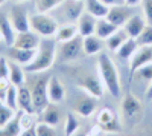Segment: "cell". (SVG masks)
Wrapping results in <instances>:
<instances>
[{"label":"cell","instance_id":"obj_16","mask_svg":"<svg viewBox=\"0 0 152 136\" xmlns=\"http://www.w3.org/2000/svg\"><path fill=\"white\" fill-rule=\"evenodd\" d=\"M8 54H9L11 60H14L15 63H18V64H21L24 67V66H28L31 61L35 58L37 49H18V47L11 46Z\"/></svg>","mask_w":152,"mask_h":136},{"label":"cell","instance_id":"obj_14","mask_svg":"<svg viewBox=\"0 0 152 136\" xmlns=\"http://www.w3.org/2000/svg\"><path fill=\"white\" fill-rule=\"evenodd\" d=\"M47 96L49 101L58 104L66 98V87L58 77H50L47 81Z\"/></svg>","mask_w":152,"mask_h":136},{"label":"cell","instance_id":"obj_22","mask_svg":"<svg viewBox=\"0 0 152 136\" xmlns=\"http://www.w3.org/2000/svg\"><path fill=\"white\" fill-rule=\"evenodd\" d=\"M41 121L46 122V124H49V126H53V127H56L59 124L61 112H59V109L56 107V104L49 103V106L41 112Z\"/></svg>","mask_w":152,"mask_h":136},{"label":"cell","instance_id":"obj_20","mask_svg":"<svg viewBox=\"0 0 152 136\" xmlns=\"http://www.w3.org/2000/svg\"><path fill=\"white\" fill-rule=\"evenodd\" d=\"M0 31L3 34V41L8 47H11L15 41V37H17V31L14 29L12 23L9 21L8 16H2L0 17Z\"/></svg>","mask_w":152,"mask_h":136},{"label":"cell","instance_id":"obj_27","mask_svg":"<svg viewBox=\"0 0 152 136\" xmlns=\"http://www.w3.org/2000/svg\"><path fill=\"white\" fill-rule=\"evenodd\" d=\"M119 28L116 24H113L111 21H108L107 18H97V24H96V35L102 40H107L108 37H111Z\"/></svg>","mask_w":152,"mask_h":136},{"label":"cell","instance_id":"obj_33","mask_svg":"<svg viewBox=\"0 0 152 136\" xmlns=\"http://www.w3.org/2000/svg\"><path fill=\"white\" fill-rule=\"evenodd\" d=\"M78 130H79V121H78V118H76V115H73L72 112L67 113V116H66V129H64L66 136H73Z\"/></svg>","mask_w":152,"mask_h":136},{"label":"cell","instance_id":"obj_21","mask_svg":"<svg viewBox=\"0 0 152 136\" xmlns=\"http://www.w3.org/2000/svg\"><path fill=\"white\" fill-rule=\"evenodd\" d=\"M76 35H79L78 26L75 23H66V24H62V26L58 28V31L55 34V40H56V43H64V41L75 38Z\"/></svg>","mask_w":152,"mask_h":136},{"label":"cell","instance_id":"obj_9","mask_svg":"<svg viewBox=\"0 0 152 136\" xmlns=\"http://www.w3.org/2000/svg\"><path fill=\"white\" fill-rule=\"evenodd\" d=\"M79 87L88 95V96H93L96 100L102 98L104 90H105V86L100 80L99 75H87L84 78L79 80Z\"/></svg>","mask_w":152,"mask_h":136},{"label":"cell","instance_id":"obj_38","mask_svg":"<svg viewBox=\"0 0 152 136\" xmlns=\"http://www.w3.org/2000/svg\"><path fill=\"white\" fill-rule=\"evenodd\" d=\"M0 80H9V60L0 57Z\"/></svg>","mask_w":152,"mask_h":136},{"label":"cell","instance_id":"obj_12","mask_svg":"<svg viewBox=\"0 0 152 136\" xmlns=\"http://www.w3.org/2000/svg\"><path fill=\"white\" fill-rule=\"evenodd\" d=\"M134 14L131 11V6L128 5H119V6H111L108 14H107V20L111 21L113 24H116L117 28H123L125 23L129 20V17Z\"/></svg>","mask_w":152,"mask_h":136},{"label":"cell","instance_id":"obj_42","mask_svg":"<svg viewBox=\"0 0 152 136\" xmlns=\"http://www.w3.org/2000/svg\"><path fill=\"white\" fill-rule=\"evenodd\" d=\"M146 96H148V98H152V81L149 83L148 89H146Z\"/></svg>","mask_w":152,"mask_h":136},{"label":"cell","instance_id":"obj_19","mask_svg":"<svg viewBox=\"0 0 152 136\" xmlns=\"http://www.w3.org/2000/svg\"><path fill=\"white\" fill-rule=\"evenodd\" d=\"M104 41L105 40L99 38L96 34L88 35V37H82V46H84L85 55H97V54H100L104 46H105Z\"/></svg>","mask_w":152,"mask_h":136},{"label":"cell","instance_id":"obj_3","mask_svg":"<svg viewBox=\"0 0 152 136\" xmlns=\"http://www.w3.org/2000/svg\"><path fill=\"white\" fill-rule=\"evenodd\" d=\"M29 23L31 29L37 32L41 38H52L55 37L59 24L58 20L52 16H49L47 12H35L29 16Z\"/></svg>","mask_w":152,"mask_h":136},{"label":"cell","instance_id":"obj_28","mask_svg":"<svg viewBox=\"0 0 152 136\" xmlns=\"http://www.w3.org/2000/svg\"><path fill=\"white\" fill-rule=\"evenodd\" d=\"M138 47H140V46H138L137 40H135V38H131V37H129V38L119 47V51H117L116 54H117V57L122 58V60H131L132 55L137 52Z\"/></svg>","mask_w":152,"mask_h":136},{"label":"cell","instance_id":"obj_29","mask_svg":"<svg viewBox=\"0 0 152 136\" xmlns=\"http://www.w3.org/2000/svg\"><path fill=\"white\" fill-rule=\"evenodd\" d=\"M96 110V98L90 96V98H84L81 100L78 104H76V113L81 115V116H91Z\"/></svg>","mask_w":152,"mask_h":136},{"label":"cell","instance_id":"obj_6","mask_svg":"<svg viewBox=\"0 0 152 136\" xmlns=\"http://www.w3.org/2000/svg\"><path fill=\"white\" fill-rule=\"evenodd\" d=\"M97 126L102 132H107V133H119L122 130V126L116 116V113L113 112L111 109L105 107L99 112L97 115Z\"/></svg>","mask_w":152,"mask_h":136},{"label":"cell","instance_id":"obj_40","mask_svg":"<svg viewBox=\"0 0 152 136\" xmlns=\"http://www.w3.org/2000/svg\"><path fill=\"white\" fill-rule=\"evenodd\" d=\"M20 136H37V135H35V126H34V127H29V129H26V130H23V132L20 133Z\"/></svg>","mask_w":152,"mask_h":136},{"label":"cell","instance_id":"obj_11","mask_svg":"<svg viewBox=\"0 0 152 136\" xmlns=\"http://www.w3.org/2000/svg\"><path fill=\"white\" fill-rule=\"evenodd\" d=\"M120 110H122V115L125 119H135L137 115L142 113V103L137 96H134L131 92H128L122 98Z\"/></svg>","mask_w":152,"mask_h":136},{"label":"cell","instance_id":"obj_43","mask_svg":"<svg viewBox=\"0 0 152 136\" xmlns=\"http://www.w3.org/2000/svg\"><path fill=\"white\" fill-rule=\"evenodd\" d=\"M11 2H14V3H26V2H29V0H11Z\"/></svg>","mask_w":152,"mask_h":136},{"label":"cell","instance_id":"obj_44","mask_svg":"<svg viewBox=\"0 0 152 136\" xmlns=\"http://www.w3.org/2000/svg\"><path fill=\"white\" fill-rule=\"evenodd\" d=\"M0 41H3V34H2V31H0Z\"/></svg>","mask_w":152,"mask_h":136},{"label":"cell","instance_id":"obj_25","mask_svg":"<svg viewBox=\"0 0 152 136\" xmlns=\"http://www.w3.org/2000/svg\"><path fill=\"white\" fill-rule=\"evenodd\" d=\"M85 11L90 12L96 18H105L110 8L104 5L100 0H85Z\"/></svg>","mask_w":152,"mask_h":136},{"label":"cell","instance_id":"obj_46","mask_svg":"<svg viewBox=\"0 0 152 136\" xmlns=\"http://www.w3.org/2000/svg\"><path fill=\"white\" fill-rule=\"evenodd\" d=\"M78 2H85V0H78Z\"/></svg>","mask_w":152,"mask_h":136},{"label":"cell","instance_id":"obj_32","mask_svg":"<svg viewBox=\"0 0 152 136\" xmlns=\"http://www.w3.org/2000/svg\"><path fill=\"white\" fill-rule=\"evenodd\" d=\"M17 98H18V87L14 84H11L9 86V89L6 92V96H5V104L9 106L11 109H14V110H18V103H17Z\"/></svg>","mask_w":152,"mask_h":136},{"label":"cell","instance_id":"obj_18","mask_svg":"<svg viewBox=\"0 0 152 136\" xmlns=\"http://www.w3.org/2000/svg\"><path fill=\"white\" fill-rule=\"evenodd\" d=\"M146 24H148V23H146L145 17L137 16V14H132V16L129 17V20L125 23L123 29H125L126 34H128V37H131V38H137V37L142 34V31L145 29Z\"/></svg>","mask_w":152,"mask_h":136},{"label":"cell","instance_id":"obj_34","mask_svg":"<svg viewBox=\"0 0 152 136\" xmlns=\"http://www.w3.org/2000/svg\"><path fill=\"white\" fill-rule=\"evenodd\" d=\"M135 40H137L138 46H151L152 47V24H146L142 34Z\"/></svg>","mask_w":152,"mask_h":136},{"label":"cell","instance_id":"obj_15","mask_svg":"<svg viewBox=\"0 0 152 136\" xmlns=\"http://www.w3.org/2000/svg\"><path fill=\"white\" fill-rule=\"evenodd\" d=\"M96 24H97V18L94 16H91L90 12H87V11H84V14L79 17L78 21H76L78 32H79L81 37L93 35L96 32Z\"/></svg>","mask_w":152,"mask_h":136},{"label":"cell","instance_id":"obj_5","mask_svg":"<svg viewBox=\"0 0 152 136\" xmlns=\"http://www.w3.org/2000/svg\"><path fill=\"white\" fill-rule=\"evenodd\" d=\"M8 18H9V21L12 23V26H14V29L17 32H24V31L31 29L29 14L23 6H20V3H15V6H12L9 9Z\"/></svg>","mask_w":152,"mask_h":136},{"label":"cell","instance_id":"obj_1","mask_svg":"<svg viewBox=\"0 0 152 136\" xmlns=\"http://www.w3.org/2000/svg\"><path fill=\"white\" fill-rule=\"evenodd\" d=\"M97 72L99 77L102 80L105 89L113 95L114 98H119L122 93V86H120V77L116 64L113 63V60L108 54L100 52L97 58Z\"/></svg>","mask_w":152,"mask_h":136},{"label":"cell","instance_id":"obj_45","mask_svg":"<svg viewBox=\"0 0 152 136\" xmlns=\"http://www.w3.org/2000/svg\"><path fill=\"white\" fill-rule=\"evenodd\" d=\"M5 2H6V0H0V6H2V5H5Z\"/></svg>","mask_w":152,"mask_h":136},{"label":"cell","instance_id":"obj_4","mask_svg":"<svg viewBox=\"0 0 152 136\" xmlns=\"http://www.w3.org/2000/svg\"><path fill=\"white\" fill-rule=\"evenodd\" d=\"M84 46H82V37L76 35L75 38L59 43V47H56V60L62 63H72V61L79 60L84 55Z\"/></svg>","mask_w":152,"mask_h":136},{"label":"cell","instance_id":"obj_8","mask_svg":"<svg viewBox=\"0 0 152 136\" xmlns=\"http://www.w3.org/2000/svg\"><path fill=\"white\" fill-rule=\"evenodd\" d=\"M47 78H40L32 87V100L35 106V112H43V110L49 106V96H47Z\"/></svg>","mask_w":152,"mask_h":136},{"label":"cell","instance_id":"obj_24","mask_svg":"<svg viewBox=\"0 0 152 136\" xmlns=\"http://www.w3.org/2000/svg\"><path fill=\"white\" fill-rule=\"evenodd\" d=\"M24 73H26V70H24V67L18 63H15L14 60L9 61V81L11 84L14 86H23L24 84Z\"/></svg>","mask_w":152,"mask_h":136},{"label":"cell","instance_id":"obj_39","mask_svg":"<svg viewBox=\"0 0 152 136\" xmlns=\"http://www.w3.org/2000/svg\"><path fill=\"white\" fill-rule=\"evenodd\" d=\"M104 5H107L108 8L111 6H119V5H125V0H100Z\"/></svg>","mask_w":152,"mask_h":136},{"label":"cell","instance_id":"obj_13","mask_svg":"<svg viewBox=\"0 0 152 136\" xmlns=\"http://www.w3.org/2000/svg\"><path fill=\"white\" fill-rule=\"evenodd\" d=\"M41 43V37L37 32H34L32 29L24 31V32H17L15 41H14V47L18 49H38Z\"/></svg>","mask_w":152,"mask_h":136},{"label":"cell","instance_id":"obj_7","mask_svg":"<svg viewBox=\"0 0 152 136\" xmlns=\"http://www.w3.org/2000/svg\"><path fill=\"white\" fill-rule=\"evenodd\" d=\"M59 6L61 16L67 23H76L85 11V2H78V0H64Z\"/></svg>","mask_w":152,"mask_h":136},{"label":"cell","instance_id":"obj_26","mask_svg":"<svg viewBox=\"0 0 152 136\" xmlns=\"http://www.w3.org/2000/svg\"><path fill=\"white\" fill-rule=\"evenodd\" d=\"M21 132H23V127L20 122V110L6 126L0 127V136H20Z\"/></svg>","mask_w":152,"mask_h":136},{"label":"cell","instance_id":"obj_41","mask_svg":"<svg viewBox=\"0 0 152 136\" xmlns=\"http://www.w3.org/2000/svg\"><path fill=\"white\" fill-rule=\"evenodd\" d=\"M125 5H128V6L134 8V6L142 5V0H125Z\"/></svg>","mask_w":152,"mask_h":136},{"label":"cell","instance_id":"obj_17","mask_svg":"<svg viewBox=\"0 0 152 136\" xmlns=\"http://www.w3.org/2000/svg\"><path fill=\"white\" fill-rule=\"evenodd\" d=\"M18 110L21 112H26L34 115L35 113V106H34V100H32V92L31 89H28L26 86H18Z\"/></svg>","mask_w":152,"mask_h":136},{"label":"cell","instance_id":"obj_31","mask_svg":"<svg viewBox=\"0 0 152 136\" xmlns=\"http://www.w3.org/2000/svg\"><path fill=\"white\" fill-rule=\"evenodd\" d=\"M17 112H18V110L11 109V107L6 106L5 103H0V127L6 126L8 122L17 115Z\"/></svg>","mask_w":152,"mask_h":136},{"label":"cell","instance_id":"obj_37","mask_svg":"<svg viewBox=\"0 0 152 136\" xmlns=\"http://www.w3.org/2000/svg\"><path fill=\"white\" fill-rule=\"evenodd\" d=\"M143 17L148 24H152V0H142Z\"/></svg>","mask_w":152,"mask_h":136},{"label":"cell","instance_id":"obj_36","mask_svg":"<svg viewBox=\"0 0 152 136\" xmlns=\"http://www.w3.org/2000/svg\"><path fill=\"white\" fill-rule=\"evenodd\" d=\"M135 73H137V77L140 80H145V81L151 83L152 81V61L148 63V64H145V66H142Z\"/></svg>","mask_w":152,"mask_h":136},{"label":"cell","instance_id":"obj_35","mask_svg":"<svg viewBox=\"0 0 152 136\" xmlns=\"http://www.w3.org/2000/svg\"><path fill=\"white\" fill-rule=\"evenodd\" d=\"M35 135L37 136H58L56 135V130L53 126H49L46 122H38L35 126Z\"/></svg>","mask_w":152,"mask_h":136},{"label":"cell","instance_id":"obj_2","mask_svg":"<svg viewBox=\"0 0 152 136\" xmlns=\"http://www.w3.org/2000/svg\"><path fill=\"white\" fill-rule=\"evenodd\" d=\"M56 61V40L43 38L40 47L37 49V55L28 66H24V70L28 73H40L53 66Z\"/></svg>","mask_w":152,"mask_h":136},{"label":"cell","instance_id":"obj_23","mask_svg":"<svg viewBox=\"0 0 152 136\" xmlns=\"http://www.w3.org/2000/svg\"><path fill=\"white\" fill-rule=\"evenodd\" d=\"M128 38H129V37H128V34L125 32V29H123V28H119L111 37H108V38L105 40V46L110 49V51L117 52L119 47H120L126 40H128Z\"/></svg>","mask_w":152,"mask_h":136},{"label":"cell","instance_id":"obj_10","mask_svg":"<svg viewBox=\"0 0 152 136\" xmlns=\"http://www.w3.org/2000/svg\"><path fill=\"white\" fill-rule=\"evenodd\" d=\"M152 61V47L151 46H140L137 49V52L132 55L129 60V80L134 78L135 72L142 66L148 64Z\"/></svg>","mask_w":152,"mask_h":136},{"label":"cell","instance_id":"obj_30","mask_svg":"<svg viewBox=\"0 0 152 136\" xmlns=\"http://www.w3.org/2000/svg\"><path fill=\"white\" fill-rule=\"evenodd\" d=\"M64 0H35L37 12H50L56 9Z\"/></svg>","mask_w":152,"mask_h":136}]
</instances>
